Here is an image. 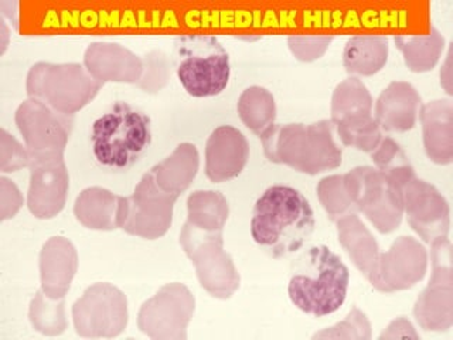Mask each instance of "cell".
Returning <instances> with one entry per match:
<instances>
[{
	"instance_id": "e575fe53",
	"label": "cell",
	"mask_w": 453,
	"mask_h": 340,
	"mask_svg": "<svg viewBox=\"0 0 453 340\" xmlns=\"http://www.w3.org/2000/svg\"><path fill=\"white\" fill-rule=\"evenodd\" d=\"M143 75H142L139 87L146 92H157L166 85L169 78V63L165 54L160 51H152L143 57Z\"/></svg>"
},
{
	"instance_id": "5bb4252c",
	"label": "cell",
	"mask_w": 453,
	"mask_h": 340,
	"mask_svg": "<svg viewBox=\"0 0 453 340\" xmlns=\"http://www.w3.org/2000/svg\"><path fill=\"white\" fill-rule=\"evenodd\" d=\"M403 214L411 228L428 244L448 237L450 226L449 205L442 193L415 174L400 188Z\"/></svg>"
},
{
	"instance_id": "ac0fdd59",
	"label": "cell",
	"mask_w": 453,
	"mask_h": 340,
	"mask_svg": "<svg viewBox=\"0 0 453 340\" xmlns=\"http://www.w3.org/2000/svg\"><path fill=\"white\" fill-rule=\"evenodd\" d=\"M84 66L101 84L105 82H141L143 58L115 42H94L85 50Z\"/></svg>"
},
{
	"instance_id": "4fadbf2b",
	"label": "cell",
	"mask_w": 453,
	"mask_h": 340,
	"mask_svg": "<svg viewBox=\"0 0 453 340\" xmlns=\"http://www.w3.org/2000/svg\"><path fill=\"white\" fill-rule=\"evenodd\" d=\"M14 120L30 156L64 155L74 124L71 115L57 112L39 99L28 98L19 106Z\"/></svg>"
},
{
	"instance_id": "f35d334b",
	"label": "cell",
	"mask_w": 453,
	"mask_h": 340,
	"mask_svg": "<svg viewBox=\"0 0 453 340\" xmlns=\"http://www.w3.org/2000/svg\"><path fill=\"white\" fill-rule=\"evenodd\" d=\"M380 340L384 339H419V335L415 332L414 326L408 321V319L396 318L393 322L389 323L384 332L380 335Z\"/></svg>"
},
{
	"instance_id": "5b68a950",
	"label": "cell",
	"mask_w": 453,
	"mask_h": 340,
	"mask_svg": "<svg viewBox=\"0 0 453 340\" xmlns=\"http://www.w3.org/2000/svg\"><path fill=\"white\" fill-rule=\"evenodd\" d=\"M173 64L179 81L190 96H219L230 82V56L207 35H186L174 42Z\"/></svg>"
},
{
	"instance_id": "8992f818",
	"label": "cell",
	"mask_w": 453,
	"mask_h": 340,
	"mask_svg": "<svg viewBox=\"0 0 453 340\" xmlns=\"http://www.w3.org/2000/svg\"><path fill=\"white\" fill-rule=\"evenodd\" d=\"M104 84L89 74L84 64L37 63L26 80L28 98L42 103L64 115H74L96 98Z\"/></svg>"
},
{
	"instance_id": "4dcf8cb0",
	"label": "cell",
	"mask_w": 453,
	"mask_h": 340,
	"mask_svg": "<svg viewBox=\"0 0 453 340\" xmlns=\"http://www.w3.org/2000/svg\"><path fill=\"white\" fill-rule=\"evenodd\" d=\"M372 160L375 169L387 176L398 191L405 182L415 176L414 167L411 165L407 153L389 136L381 139L380 145L372 152Z\"/></svg>"
},
{
	"instance_id": "8d00e7d4",
	"label": "cell",
	"mask_w": 453,
	"mask_h": 340,
	"mask_svg": "<svg viewBox=\"0 0 453 340\" xmlns=\"http://www.w3.org/2000/svg\"><path fill=\"white\" fill-rule=\"evenodd\" d=\"M0 142H2V172H18L21 167H28L30 165V153L26 146H21L12 135L4 129L0 131Z\"/></svg>"
},
{
	"instance_id": "f1b7e54d",
	"label": "cell",
	"mask_w": 453,
	"mask_h": 340,
	"mask_svg": "<svg viewBox=\"0 0 453 340\" xmlns=\"http://www.w3.org/2000/svg\"><path fill=\"white\" fill-rule=\"evenodd\" d=\"M340 141L343 145L357 149L361 152L372 153L380 145L382 136L381 128L375 120L374 113L361 112L344 117L334 122Z\"/></svg>"
},
{
	"instance_id": "52a82bcc",
	"label": "cell",
	"mask_w": 453,
	"mask_h": 340,
	"mask_svg": "<svg viewBox=\"0 0 453 340\" xmlns=\"http://www.w3.org/2000/svg\"><path fill=\"white\" fill-rule=\"evenodd\" d=\"M180 244L197 274L198 282L211 297L228 299L240 288V274L224 250L223 233H205L184 223Z\"/></svg>"
},
{
	"instance_id": "3957f363",
	"label": "cell",
	"mask_w": 453,
	"mask_h": 340,
	"mask_svg": "<svg viewBox=\"0 0 453 340\" xmlns=\"http://www.w3.org/2000/svg\"><path fill=\"white\" fill-rule=\"evenodd\" d=\"M333 128L330 120L311 125L273 124L259 138L269 162L315 176L342 165V149L333 138Z\"/></svg>"
},
{
	"instance_id": "d590c367",
	"label": "cell",
	"mask_w": 453,
	"mask_h": 340,
	"mask_svg": "<svg viewBox=\"0 0 453 340\" xmlns=\"http://www.w3.org/2000/svg\"><path fill=\"white\" fill-rule=\"evenodd\" d=\"M332 37L326 35H295L288 39V44L297 60H318L329 49Z\"/></svg>"
},
{
	"instance_id": "30bf717a",
	"label": "cell",
	"mask_w": 453,
	"mask_h": 340,
	"mask_svg": "<svg viewBox=\"0 0 453 340\" xmlns=\"http://www.w3.org/2000/svg\"><path fill=\"white\" fill-rule=\"evenodd\" d=\"M432 276L414 306L418 325L429 332H446L453 325L452 244L448 237L431 244Z\"/></svg>"
},
{
	"instance_id": "603a6c76",
	"label": "cell",
	"mask_w": 453,
	"mask_h": 340,
	"mask_svg": "<svg viewBox=\"0 0 453 340\" xmlns=\"http://www.w3.org/2000/svg\"><path fill=\"white\" fill-rule=\"evenodd\" d=\"M122 196L104 188L82 190L75 200L74 214L78 221L91 230L112 231L119 228Z\"/></svg>"
},
{
	"instance_id": "484cf974",
	"label": "cell",
	"mask_w": 453,
	"mask_h": 340,
	"mask_svg": "<svg viewBox=\"0 0 453 340\" xmlns=\"http://www.w3.org/2000/svg\"><path fill=\"white\" fill-rule=\"evenodd\" d=\"M230 205L219 191L197 190L188 198V223L205 233H223Z\"/></svg>"
},
{
	"instance_id": "83f0119b",
	"label": "cell",
	"mask_w": 453,
	"mask_h": 340,
	"mask_svg": "<svg viewBox=\"0 0 453 340\" xmlns=\"http://www.w3.org/2000/svg\"><path fill=\"white\" fill-rule=\"evenodd\" d=\"M237 110L245 127L258 136L271 125L275 124V98L264 87L252 85L245 89L238 99Z\"/></svg>"
},
{
	"instance_id": "8fae6325",
	"label": "cell",
	"mask_w": 453,
	"mask_h": 340,
	"mask_svg": "<svg viewBox=\"0 0 453 340\" xmlns=\"http://www.w3.org/2000/svg\"><path fill=\"white\" fill-rule=\"evenodd\" d=\"M75 332L82 337H117L129 321L127 301L122 290L108 282L87 288L73 305Z\"/></svg>"
},
{
	"instance_id": "ba28073f",
	"label": "cell",
	"mask_w": 453,
	"mask_h": 340,
	"mask_svg": "<svg viewBox=\"0 0 453 340\" xmlns=\"http://www.w3.org/2000/svg\"><path fill=\"white\" fill-rule=\"evenodd\" d=\"M343 177L356 212H363L375 230L389 234L401 226L403 209L400 191L379 169L357 166Z\"/></svg>"
},
{
	"instance_id": "7c38bea8",
	"label": "cell",
	"mask_w": 453,
	"mask_h": 340,
	"mask_svg": "<svg viewBox=\"0 0 453 340\" xmlns=\"http://www.w3.org/2000/svg\"><path fill=\"white\" fill-rule=\"evenodd\" d=\"M196 301L183 283H167L142 305L138 326L156 340L188 339V326L195 315Z\"/></svg>"
},
{
	"instance_id": "277c9868",
	"label": "cell",
	"mask_w": 453,
	"mask_h": 340,
	"mask_svg": "<svg viewBox=\"0 0 453 340\" xmlns=\"http://www.w3.org/2000/svg\"><path fill=\"white\" fill-rule=\"evenodd\" d=\"M91 141L99 165L129 169L152 142L150 118L125 101H117L92 125Z\"/></svg>"
},
{
	"instance_id": "2e32d148",
	"label": "cell",
	"mask_w": 453,
	"mask_h": 340,
	"mask_svg": "<svg viewBox=\"0 0 453 340\" xmlns=\"http://www.w3.org/2000/svg\"><path fill=\"white\" fill-rule=\"evenodd\" d=\"M28 169V210L37 219H53L64 209L70 189V176L64 155H32Z\"/></svg>"
},
{
	"instance_id": "ffe728a7",
	"label": "cell",
	"mask_w": 453,
	"mask_h": 340,
	"mask_svg": "<svg viewBox=\"0 0 453 340\" xmlns=\"http://www.w3.org/2000/svg\"><path fill=\"white\" fill-rule=\"evenodd\" d=\"M421 106V96L414 85L394 81L380 94L375 103L374 118L381 131L403 134L415 127Z\"/></svg>"
},
{
	"instance_id": "d6a6232c",
	"label": "cell",
	"mask_w": 453,
	"mask_h": 340,
	"mask_svg": "<svg viewBox=\"0 0 453 340\" xmlns=\"http://www.w3.org/2000/svg\"><path fill=\"white\" fill-rule=\"evenodd\" d=\"M316 193L319 202L332 221H339L349 214L357 212L347 193L343 174L323 177L316 186Z\"/></svg>"
},
{
	"instance_id": "44dd1931",
	"label": "cell",
	"mask_w": 453,
	"mask_h": 340,
	"mask_svg": "<svg viewBox=\"0 0 453 340\" xmlns=\"http://www.w3.org/2000/svg\"><path fill=\"white\" fill-rule=\"evenodd\" d=\"M425 152L436 165L453 160V105L450 99H435L419 111Z\"/></svg>"
},
{
	"instance_id": "6da1fadb",
	"label": "cell",
	"mask_w": 453,
	"mask_h": 340,
	"mask_svg": "<svg viewBox=\"0 0 453 340\" xmlns=\"http://www.w3.org/2000/svg\"><path fill=\"white\" fill-rule=\"evenodd\" d=\"M315 226L308 198L290 186L275 184L266 189L252 210V238L273 259L299 251Z\"/></svg>"
},
{
	"instance_id": "d6986e66",
	"label": "cell",
	"mask_w": 453,
	"mask_h": 340,
	"mask_svg": "<svg viewBox=\"0 0 453 340\" xmlns=\"http://www.w3.org/2000/svg\"><path fill=\"white\" fill-rule=\"evenodd\" d=\"M78 269V254L70 240L51 237L40 252L42 290L51 299H64Z\"/></svg>"
},
{
	"instance_id": "74e56055",
	"label": "cell",
	"mask_w": 453,
	"mask_h": 340,
	"mask_svg": "<svg viewBox=\"0 0 453 340\" xmlns=\"http://www.w3.org/2000/svg\"><path fill=\"white\" fill-rule=\"evenodd\" d=\"M0 188H2V220L11 219L20 209L23 205V197H21L20 191L13 184V189L9 190V184H7L6 177L0 179Z\"/></svg>"
},
{
	"instance_id": "1f68e13d",
	"label": "cell",
	"mask_w": 453,
	"mask_h": 340,
	"mask_svg": "<svg viewBox=\"0 0 453 340\" xmlns=\"http://www.w3.org/2000/svg\"><path fill=\"white\" fill-rule=\"evenodd\" d=\"M28 316L33 328L47 336L61 335L67 329L64 299H51L42 290L33 298Z\"/></svg>"
},
{
	"instance_id": "836d02e7",
	"label": "cell",
	"mask_w": 453,
	"mask_h": 340,
	"mask_svg": "<svg viewBox=\"0 0 453 340\" xmlns=\"http://www.w3.org/2000/svg\"><path fill=\"white\" fill-rule=\"evenodd\" d=\"M313 339L370 340L372 339V323L365 312L353 308L342 322L322 332L315 333Z\"/></svg>"
},
{
	"instance_id": "9c48e42d",
	"label": "cell",
	"mask_w": 453,
	"mask_h": 340,
	"mask_svg": "<svg viewBox=\"0 0 453 340\" xmlns=\"http://www.w3.org/2000/svg\"><path fill=\"white\" fill-rule=\"evenodd\" d=\"M177 198L176 195L163 190L148 172L131 196H122L119 228L146 240L163 237L173 221Z\"/></svg>"
},
{
	"instance_id": "f546056e",
	"label": "cell",
	"mask_w": 453,
	"mask_h": 340,
	"mask_svg": "<svg viewBox=\"0 0 453 340\" xmlns=\"http://www.w3.org/2000/svg\"><path fill=\"white\" fill-rule=\"evenodd\" d=\"M372 94L363 81L357 77L347 78L333 91L330 120L334 124L342 118L356 113L372 112Z\"/></svg>"
},
{
	"instance_id": "e0dca14e",
	"label": "cell",
	"mask_w": 453,
	"mask_h": 340,
	"mask_svg": "<svg viewBox=\"0 0 453 340\" xmlns=\"http://www.w3.org/2000/svg\"><path fill=\"white\" fill-rule=\"evenodd\" d=\"M250 145L237 128L221 125L210 135L205 145V174L214 183L235 179L247 166Z\"/></svg>"
},
{
	"instance_id": "7402d4cb",
	"label": "cell",
	"mask_w": 453,
	"mask_h": 340,
	"mask_svg": "<svg viewBox=\"0 0 453 340\" xmlns=\"http://www.w3.org/2000/svg\"><path fill=\"white\" fill-rule=\"evenodd\" d=\"M336 223L340 244L346 250L356 268L370 280L380 259L379 243L361 221L357 212L349 214Z\"/></svg>"
},
{
	"instance_id": "d4e9b609",
	"label": "cell",
	"mask_w": 453,
	"mask_h": 340,
	"mask_svg": "<svg viewBox=\"0 0 453 340\" xmlns=\"http://www.w3.org/2000/svg\"><path fill=\"white\" fill-rule=\"evenodd\" d=\"M388 60V40L381 35H354L343 51L349 74L370 77L384 68Z\"/></svg>"
},
{
	"instance_id": "4316f807",
	"label": "cell",
	"mask_w": 453,
	"mask_h": 340,
	"mask_svg": "<svg viewBox=\"0 0 453 340\" xmlns=\"http://www.w3.org/2000/svg\"><path fill=\"white\" fill-rule=\"evenodd\" d=\"M394 42L407 67L414 73H426L435 67L445 47V39L435 27H431L428 35H398Z\"/></svg>"
},
{
	"instance_id": "7a4b0ae2",
	"label": "cell",
	"mask_w": 453,
	"mask_h": 340,
	"mask_svg": "<svg viewBox=\"0 0 453 340\" xmlns=\"http://www.w3.org/2000/svg\"><path fill=\"white\" fill-rule=\"evenodd\" d=\"M350 273L339 255L326 245L306 248L290 268V301L308 315L322 318L344 304Z\"/></svg>"
},
{
	"instance_id": "cb8c5ba5",
	"label": "cell",
	"mask_w": 453,
	"mask_h": 340,
	"mask_svg": "<svg viewBox=\"0 0 453 340\" xmlns=\"http://www.w3.org/2000/svg\"><path fill=\"white\" fill-rule=\"evenodd\" d=\"M200 167V155L193 143H180L172 155L149 170L163 190L180 197L190 188Z\"/></svg>"
},
{
	"instance_id": "9a60e30c",
	"label": "cell",
	"mask_w": 453,
	"mask_h": 340,
	"mask_svg": "<svg viewBox=\"0 0 453 340\" xmlns=\"http://www.w3.org/2000/svg\"><path fill=\"white\" fill-rule=\"evenodd\" d=\"M426 248L410 236L396 238L388 251L380 252L370 283L386 294L410 290L424 280L428 271Z\"/></svg>"
}]
</instances>
